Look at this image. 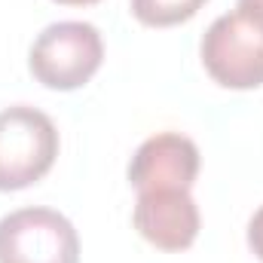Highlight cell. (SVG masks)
Masks as SVG:
<instances>
[{"label": "cell", "instance_id": "cell-1", "mask_svg": "<svg viewBox=\"0 0 263 263\" xmlns=\"http://www.w3.org/2000/svg\"><path fill=\"white\" fill-rule=\"evenodd\" d=\"M104 62V40L89 22H55L43 28L28 52L31 77L55 92L86 86Z\"/></svg>", "mask_w": 263, "mask_h": 263}, {"label": "cell", "instance_id": "cell-2", "mask_svg": "<svg viewBox=\"0 0 263 263\" xmlns=\"http://www.w3.org/2000/svg\"><path fill=\"white\" fill-rule=\"evenodd\" d=\"M59 156V129L31 104L0 110V193L25 190L49 175Z\"/></svg>", "mask_w": 263, "mask_h": 263}, {"label": "cell", "instance_id": "cell-3", "mask_svg": "<svg viewBox=\"0 0 263 263\" xmlns=\"http://www.w3.org/2000/svg\"><path fill=\"white\" fill-rule=\"evenodd\" d=\"M202 67L223 89L263 86V31L242 12L217 15L199 43Z\"/></svg>", "mask_w": 263, "mask_h": 263}, {"label": "cell", "instance_id": "cell-4", "mask_svg": "<svg viewBox=\"0 0 263 263\" xmlns=\"http://www.w3.org/2000/svg\"><path fill=\"white\" fill-rule=\"evenodd\" d=\"M0 263H80V236L55 208L9 211L0 217Z\"/></svg>", "mask_w": 263, "mask_h": 263}, {"label": "cell", "instance_id": "cell-5", "mask_svg": "<svg viewBox=\"0 0 263 263\" xmlns=\"http://www.w3.org/2000/svg\"><path fill=\"white\" fill-rule=\"evenodd\" d=\"M199 147L181 132L147 138L129 162V184L141 190H193L199 178Z\"/></svg>", "mask_w": 263, "mask_h": 263}, {"label": "cell", "instance_id": "cell-6", "mask_svg": "<svg viewBox=\"0 0 263 263\" xmlns=\"http://www.w3.org/2000/svg\"><path fill=\"white\" fill-rule=\"evenodd\" d=\"M132 220L141 239L172 254L187 251L202 227V214L190 190H141Z\"/></svg>", "mask_w": 263, "mask_h": 263}, {"label": "cell", "instance_id": "cell-7", "mask_svg": "<svg viewBox=\"0 0 263 263\" xmlns=\"http://www.w3.org/2000/svg\"><path fill=\"white\" fill-rule=\"evenodd\" d=\"M208 0H132V15L147 28H175L196 15Z\"/></svg>", "mask_w": 263, "mask_h": 263}, {"label": "cell", "instance_id": "cell-8", "mask_svg": "<svg viewBox=\"0 0 263 263\" xmlns=\"http://www.w3.org/2000/svg\"><path fill=\"white\" fill-rule=\"evenodd\" d=\"M248 248L254 251L257 260H263V205L254 211V217L248 220Z\"/></svg>", "mask_w": 263, "mask_h": 263}, {"label": "cell", "instance_id": "cell-9", "mask_svg": "<svg viewBox=\"0 0 263 263\" xmlns=\"http://www.w3.org/2000/svg\"><path fill=\"white\" fill-rule=\"evenodd\" d=\"M236 12H242L245 18H251V22L263 31V0H239Z\"/></svg>", "mask_w": 263, "mask_h": 263}, {"label": "cell", "instance_id": "cell-10", "mask_svg": "<svg viewBox=\"0 0 263 263\" xmlns=\"http://www.w3.org/2000/svg\"><path fill=\"white\" fill-rule=\"evenodd\" d=\"M62 6H92V3H101V0H55Z\"/></svg>", "mask_w": 263, "mask_h": 263}]
</instances>
